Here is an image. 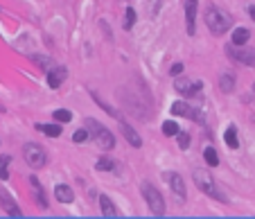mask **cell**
Returning a JSON list of instances; mask_svg holds the SVG:
<instances>
[{
    "instance_id": "1",
    "label": "cell",
    "mask_w": 255,
    "mask_h": 219,
    "mask_svg": "<svg viewBox=\"0 0 255 219\" xmlns=\"http://www.w3.org/2000/svg\"><path fill=\"white\" fill-rule=\"evenodd\" d=\"M203 21H206V27L215 36H221L233 27V18H230L228 11H223L221 7L217 5H208L206 11H203Z\"/></svg>"
},
{
    "instance_id": "2",
    "label": "cell",
    "mask_w": 255,
    "mask_h": 219,
    "mask_svg": "<svg viewBox=\"0 0 255 219\" xmlns=\"http://www.w3.org/2000/svg\"><path fill=\"white\" fill-rule=\"evenodd\" d=\"M84 127L88 129L91 140H95L100 149H113V147H115V138H113V134L109 131L107 127H104V124L100 122V120L86 118V120H84Z\"/></svg>"
},
{
    "instance_id": "3",
    "label": "cell",
    "mask_w": 255,
    "mask_h": 219,
    "mask_svg": "<svg viewBox=\"0 0 255 219\" xmlns=\"http://www.w3.org/2000/svg\"><path fill=\"white\" fill-rule=\"evenodd\" d=\"M192 177H194V183H197V187L201 190L203 194H208L210 199H219V201H226V197L219 192L217 183H215V177H213V174H210L208 170H194V172H192Z\"/></svg>"
},
{
    "instance_id": "4",
    "label": "cell",
    "mask_w": 255,
    "mask_h": 219,
    "mask_svg": "<svg viewBox=\"0 0 255 219\" xmlns=\"http://www.w3.org/2000/svg\"><path fill=\"white\" fill-rule=\"evenodd\" d=\"M140 194H143L145 203L149 206V213L156 215V217H163V215H165V199H163V194H160L158 190L151 185V183H143V185H140Z\"/></svg>"
},
{
    "instance_id": "5",
    "label": "cell",
    "mask_w": 255,
    "mask_h": 219,
    "mask_svg": "<svg viewBox=\"0 0 255 219\" xmlns=\"http://www.w3.org/2000/svg\"><path fill=\"white\" fill-rule=\"evenodd\" d=\"M23 158L32 170H41L48 165V151L36 143H25L23 145Z\"/></svg>"
},
{
    "instance_id": "6",
    "label": "cell",
    "mask_w": 255,
    "mask_h": 219,
    "mask_svg": "<svg viewBox=\"0 0 255 219\" xmlns=\"http://www.w3.org/2000/svg\"><path fill=\"white\" fill-rule=\"evenodd\" d=\"M228 50V57L237 64L246 66V68H255V48H244V45H230Z\"/></svg>"
},
{
    "instance_id": "7",
    "label": "cell",
    "mask_w": 255,
    "mask_h": 219,
    "mask_svg": "<svg viewBox=\"0 0 255 219\" xmlns=\"http://www.w3.org/2000/svg\"><path fill=\"white\" fill-rule=\"evenodd\" d=\"M174 88L181 93L183 97H197L199 93L203 91V84L201 81H192V79H187V77H179V79L174 81Z\"/></svg>"
},
{
    "instance_id": "8",
    "label": "cell",
    "mask_w": 255,
    "mask_h": 219,
    "mask_svg": "<svg viewBox=\"0 0 255 219\" xmlns=\"http://www.w3.org/2000/svg\"><path fill=\"white\" fill-rule=\"evenodd\" d=\"M185 30L190 36L197 34V14H199V0H185Z\"/></svg>"
},
{
    "instance_id": "9",
    "label": "cell",
    "mask_w": 255,
    "mask_h": 219,
    "mask_svg": "<svg viewBox=\"0 0 255 219\" xmlns=\"http://www.w3.org/2000/svg\"><path fill=\"white\" fill-rule=\"evenodd\" d=\"M163 179H165L167 183H170L172 192L176 194V199H181V201H185L187 190H185V183H183L181 174H176V172H163Z\"/></svg>"
},
{
    "instance_id": "10",
    "label": "cell",
    "mask_w": 255,
    "mask_h": 219,
    "mask_svg": "<svg viewBox=\"0 0 255 219\" xmlns=\"http://www.w3.org/2000/svg\"><path fill=\"white\" fill-rule=\"evenodd\" d=\"M170 111H172V115H181V118H190V120H199V122H203V115L194 111L187 102H181V100L174 102V104L170 107Z\"/></svg>"
},
{
    "instance_id": "11",
    "label": "cell",
    "mask_w": 255,
    "mask_h": 219,
    "mask_svg": "<svg viewBox=\"0 0 255 219\" xmlns=\"http://www.w3.org/2000/svg\"><path fill=\"white\" fill-rule=\"evenodd\" d=\"M0 206H2V210H5L9 217H23L21 208H18V203L9 197V192H7V190H0Z\"/></svg>"
},
{
    "instance_id": "12",
    "label": "cell",
    "mask_w": 255,
    "mask_h": 219,
    "mask_svg": "<svg viewBox=\"0 0 255 219\" xmlns=\"http://www.w3.org/2000/svg\"><path fill=\"white\" fill-rule=\"evenodd\" d=\"M66 77H68V68L66 66H54L52 70H48V86L54 91V88H59L64 84Z\"/></svg>"
},
{
    "instance_id": "13",
    "label": "cell",
    "mask_w": 255,
    "mask_h": 219,
    "mask_svg": "<svg viewBox=\"0 0 255 219\" xmlns=\"http://www.w3.org/2000/svg\"><path fill=\"white\" fill-rule=\"evenodd\" d=\"M120 129H122V136L127 138V143L131 145V147H136V149H140V147H143V138H140V134L131 127V124L120 122Z\"/></svg>"
},
{
    "instance_id": "14",
    "label": "cell",
    "mask_w": 255,
    "mask_h": 219,
    "mask_svg": "<svg viewBox=\"0 0 255 219\" xmlns=\"http://www.w3.org/2000/svg\"><path fill=\"white\" fill-rule=\"evenodd\" d=\"M30 185H32V190H34V197H36V203L41 206L43 210H48L50 201H48V197H45V190H43L41 181H38L36 177H30Z\"/></svg>"
},
{
    "instance_id": "15",
    "label": "cell",
    "mask_w": 255,
    "mask_h": 219,
    "mask_svg": "<svg viewBox=\"0 0 255 219\" xmlns=\"http://www.w3.org/2000/svg\"><path fill=\"white\" fill-rule=\"evenodd\" d=\"M100 210H102V215H104V217H111V219L120 217V210H117L115 203L109 199V194H100Z\"/></svg>"
},
{
    "instance_id": "16",
    "label": "cell",
    "mask_w": 255,
    "mask_h": 219,
    "mask_svg": "<svg viewBox=\"0 0 255 219\" xmlns=\"http://www.w3.org/2000/svg\"><path fill=\"white\" fill-rule=\"evenodd\" d=\"M54 199H57L59 203H73L74 201L73 187L66 185V183H61V185H54Z\"/></svg>"
},
{
    "instance_id": "17",
    "label": "cell",
    "mask_w": 255,
    "mask_h": 219,
    "mask_svg": "<svg viewBox=\"0 0 255 219\" xmlns=\"http://www.w3.org/2000/svg\"><path fill=\"white\" fill-rule=\"evenodd\" d=\"M36 129L41 131V134L48 136V138H59L61 131H64V129H61V122H57V120L50 122V124H36Z\"/></svg>"
},
{
    "instance_id": "18",
    "label": "cell",
    "mask_w": 255,
    "mask_h": 219,
    "mask_svg": "<svg viewBox=\"0 0 255 219\" xmlns=\"http://www.w3.org/2000/svg\"><path fill=\"white\" fill-rule=\"evenodd\" d=\"M223 140H226V147H228V149H237L239 147V136H237L235 124H230V127L223 131Z\"/></svg>"
},
{
    "instance_id": "19",
    "label": "cell",
    "mask_w": 255,
    "mask_h": 219,
    "mask_svg": "<svg viewBox=\"0 0 255 219\" xmlns=\"http://www.w3.org/2000/svg\"><path fill=\"white\" fill-rule=\"evenodd\" d=\"M251 38V32L249 27H237L233 32V36H230V41H233V45H246Z\"/></svg>"
},
{
    "instance_id": "20",
    "label": "cell",
    "mask_w": 255,
    "mask_h": 219,
    "mask_svg": "<svg viewBox=\"0 0 255 219\" xmlns=\"http://www.w3.org/2000/svg\"><path fill=\"white\" fill-rule=\"evenodd\" d=\"M235 84H237V81H235V75H228V73H226V75L219 77V91L226 93V95H230V93L235 91Z\"/></svg>"
},
{
    "instance_id": "21",
    "label": "cell",
    "mask_w": 255,
    "mask_h": 219,
    "mask_svg": "<svg viewBox=\"0 0 255 219\" xmlns=\"http://www.w3.org/2000/svg\"><path fill=\"white\" fill-rule=\"evenodd\" d=\"M95 170L97 172H115V160L109 158V156H102L95 163Z\"/></svg>"
},
{
    "instance_id": "22",
    "label": "cell",
    "mask_w": 255,
    "mask_h": 219,
    "mask_svg": "<svg viewBox=\"0 0 255 219\" xmlns=\"http://www.w3.org/2000/svg\"><path fill=\"white\" fill-rule=\"evenodd\" d=\"M203 158H206V163L210 167H217L219 165V154H217L215 147H206V149H203Z\"/></svg>"
},
{
    "instance_id": "23",
    "label": "cell",
    "mask_w": 255,
    "mask_h": 219,
    "mask_svg": "<svg viewBox=\"0 0 255 219\" xmlns=\"http://www.w3.org/2000/svg\"><path fill=\"white\" fill-rule=\"evenodd\" d=\"M133 25H136V9H133V7H127L124 18H122V27L129 32V30H133Z\"/></svg>"
},
{
    "instance_id": "24",
    "label": "cell",
    "mask_w": 255,
    "mask_h": 219,
    "mask_svg": "<svg viewBox=\"0 0 255 219\" xmlns=\"http://www.w3.org/2000/svg\"><path fill=\"white\" fill-rule=\"evenodd\" d=\"M9 165H11V156L9 154L0 156V179H2V181L9 179Z\"/></svg>"
},
{
    "instance_id": "25",
    "label": "cell",
    "mask_w": 255,
    "mask_h": 219,
    "mask_svg": "<svg viewBox=\"0 0 255 219\" xmlns=\"http://www.w3.org/2000/svg\"><path fill=\"white\" fill-rule=\"evenodd\" d=\"M179 131H181L179 122H172V120L163 122V134H165V136H170V138H174V136H179Z\"/></svg>"
},
{
    "instance_id": "26",
    "label": "cell",
    "mask_w": 255,
    "mask_h": 219,
    "mask_svg": "<svg viewBox=\"0 0 255 219\" xmlns=\"http://www.w3.org/2000/svg\"><path fill=\"white\" fill-rule=\"evenodd\" d=\"M52 120H57V122H70V120H73V113L68 111V109H57V111L52 113Z\"/></svg>"
},
{
    "instance_id": "27",
    "label": "cell",
    "mask_w": 255,
    "mask_h": 219,
    "mask_svg": "<svg viewBox=\"0 0 255 219\" xmlns=\"http://www.w3.org/2000/svg\"><path fill=\"white\" fill-rule=\"evenodd\" d=\"M32 59L36 61L38 66H43V70H45V73H48V70H52V68H54V61H52V59H48V57H41V54H34Z\"/></svg>"
},
{
    "instance_id": "28",
    "label": "cell",
    "mask_w": 255,
    "mask_h": 219,
    "mask_svg": "<svg viewBox=\"0 0 255 219\" xmlns=\"http://www.w3.org/2000/svg\"><path fill=\"white\" fill-rule=\"evenodd\" d=\"M91 95H93V100H95L97 104H100V109H102V111H107L109 115H113V118H120V115H117V111H115V109H113V107H109V104H104V102H102L100 97H97V93H91Z\"/></svg>"
},
{
    "instance_id": "29",
    "label": "cell",
    "mask_w": 255,
    "mask_h": 219,
    "mask_svg": "<svg viewBox=\"0 0 255 219\" xmlns=\"http://www.w3.org/2000/svg\"><path fill=\"white\" fill-rule=\"evenodd\" d=\"M91 138V134H88V129H79V131H74L73 134V143H77V145H81V143H86V140Z\"/></svg>"
},
{
    "instance_id": "30",
    "label": "cell",
    "mask_w": 255,
    "mask_h": 219,
    "mask_svg": "<svg viewBox=\"0 0 255 219\" xmlns=\"http://www.w3.org/2000/svg\"><path fill=\"white\" fill-rule=\"evenodd\" d=\"M176 143H179V147H181V149H187V147H190V134H185V131H179V136H176Z\"/></svg>"
},
{
    "instance_id": "31",
    "label": "cell",
    "mask_w": 255,
    "mask_h": 219,
    "mask_svg": "<svg viewBox=\"0 0 255 219\" xmlns=\"http://www.w3.org/2000/svg\"><path fill=\"white\" fill-rule=\"evenodd\" d=\"M170 73H172V75H174V77H179V75H181V73H183V64H174V66H172V68H170Z\"/></svg>"
},
{
    "instance_id": "32",
    "label": "cell",
    "mask_w": 255,
    "mask_h": 219,
    "mask_svg": "<svg viewBox=\"0 0 255 219\" xmlns=\"http://www.w3.org/2000/svg\"><path fill=\"white\" fill-rule=\"evenodd\" d=\"M249 16H251V18H253V21H255V7H253V5H251V7H249Z\"/></svg>"
},
{
    "instance_id": "33",
    "label": "cell",
    "mask_w": 255,
    "mask_h": 219,
    "mask_svg": "<svg viewBox=\"0 0 255 219\" xmlns=\"http://www.w3.org/2000/svg\"><path fill=\"white\" fill-rule=\"evenodd\" d=\"M253 91H255V84H253Z\"/></svg>"
}]
</instances>
